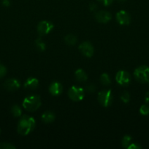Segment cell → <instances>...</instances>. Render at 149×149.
I'll return each mask as SVG.
<instances>
[{"instance_id": "6da1fadb", "label": "cell", "mask_w": 149, "mask_h": 149, "mask_svg": "<svg viewBox=\"0 0 149 149\" xmlns=\"http://www.w3.org/2000/svg\"><path fill=\"white\" fill-rule=\"evenodd\" d=\"M36 125L34 119L30 116L23 115L18 124L17 130L20 135H27L34 130Z\"/></svg>"}, {"instance_id": "7a4b0ae2", "label": "cell", "mask_w": 149, "mask_h": 149, "mask_svg": "<svg viewBox=\"0 0 149 149\" xmlns=\"http://www.w3.org/2000/svg\"><path fill=\"white\" fill-rule=\"evenodd\" d=\"M41 106L40 96L37 95H31L24 98L23 102V106L26 111L29 112H34L37 110Z\"/></svg>"}, {"instance_id": "3957f363", "label": "cell", "mask_w": 149, "mask_h": 149, "mask_svg": "<svg viewBox=\"0 0 149 149\" xmlns=\"http://www.w3.org/2000/svg\"><path fill=\"white\" fill-rule=\"evenodd\" d=\"M134 77L142 84L149 83V67L145 65L137 67L134 71Z\"/></svg>"}, {"instance_id": "277c9868", "label": "cell", "mask_w": 149, "mask_h": 149, "mask_svg": "<svg viewBox=\"0 0 149 149\" xmlns=\"http://www.w3.org/2000/svg\"><path fill=\"white\" fill-rule=\"evenodd\" d=\"M98 101L104 107L110 106L113 100V95L110 90H102L98 93Z\"/></svg>"}, {"instance_id": "5b68a950", "label": "cell", "mask_w": 149, "mask_h": 149, "mask_svg": "<svg viewBox=\"0 0 149 149\" xmlns=\"http://www.w3.org/2000/svg\"><path fill=\"white\" fill-rule=\"evenodd\" d=\"M68 95L69 97L73 101H80L83 100L85 96V90L82 87L72 86L69 90Z\"/></svg>"}, {"instance_id": "8992f818", "label": "cell", "mask_w": 149, "mask_h": 149, "mask_svg": "<svg viewBox=\"0 0 149 149\" xmlns=\"http://www.w3.org/2000/svg\"><path fill=\"white\" fill-rule=\"evenodd\" d=\"M115 79L118 84L122 86H128L131 82V76L127 71L121 70L118 71L115 76Z\"/></svg>"}, {"instance_id": "52a82bcc", "label": "cell", "mask_w": 149, "mask_h": 149, "mask_svg": "<svg viewBox=\"0 0 149 149\" xmlns=\"http://www.w3.org/2000/svg\"><path fill=\"white\" fill-rule=\"evenodd\" d=\"M53 29V24L48 20H42L37 25V32L39 36L48 34Z\"/></svg>"}, {"instance_id": "ba28073f", "label": "cell", "mask_w": 149, "mask_h": 149, "mask_svg": "<svg viewBox=\"0 0 149 149\" xmlns=\"http://www.w3.org/2000/svg\"><path fill=\"white\" fill-rule=\"evenodd\" d=\"M79 50L84 56L91 58L93 55L94 49L93 45L89 42H83L79 45Z\"/></svg>"}, {"instance_id": "9c48e42d", "label": "cell", "mask_w": 149, "mask_h": 149, "mask_svg": "<svg viewBox=\"0 0 149 149\" xmlns=\"http://www.w3.org/2000/svg\"><path fill=\"white\" fill-rule=\"evenodd\" d=\"M116 20L120 25L127 26L131 22V17L127 12L124 10H121L116 14Z\"/></svg>"}, {"instance_id": "30bf717a", "label": "cell", "mask_w": 149, "mask_h": 149, "mask_svg": "<svg viewBox=\"0 0 149 149\" xmlns=\"http://www.w3.org/2000/svg\"><path fill=\"white\" fill-rule=\"evenodd\" d=\"M4 89L8 91H15V90H18L20 87V81H18V79L14 78H12V79H8L7 80H6L4 81Z\"/></svg>"}, {"instance_id": "8fae6325", "label": "cell", "mask_w": 149, "mask_h": 149, "mask_svg": "<svg viewBox=\"0 0 149 149\" xmlns=\"http://www.w3.org/2000/svg\"><path fill=\"white\" fill-rule=\"evenodd\" d=\"M112 18V15L110 13L105 10H100L96 12L95 14V19L96 21L101 23H107Z\"/></svg>"}, {"instance_id": "7c38bea8", "label": "cell", "mask_w": 149, "mask_h": 149, "mask_svg": "<svg viewBox=\"0 0 149 149\" xmlns=\"http://www.w3.org/2000/svg\"><path fill=\"white\" fill-rule=\"evenodd\" d=\"M63 91V87L58 81H53L50 84L49 92L52 95L58 96L61 94Z\"/></svg>"}, {"instance_id": "4fadbf2b", "label": "cell", "mask_w": 149, "mask_h": 149, "mask_svg": "<svg viewBox=\"0 0 149 149\" xmlns=\"http://www.w3.org/2000/svg\"><path fill=\"white\" fill-rule=\"evenodd\" d=\"M38 85H39V81L37 79L34 77H29L25 81L23 87L26 90H35Z\"/></svg>"}, {"instance_id": "5bb4252c", "label": "cell", "mask_w": 149, "mask_h": 149, "mask_svg": "<svg viewBox=\"0 0 149 149\" xmlns=\"http://www.w3.org/2000/svg\"><path fill=\"white\" fill-rule=\"evenodd\" d=\"M55 113L51 111L44 112L42 115V120L45 123H51L55 120Z\"/></svg>"}, {"instance_id": "9a60e30c", "label": "cell", "mask_w": 149, "mask_h": 149, "mask_svg": "<svg viewBox=\"0 0 149 149\" xmlns=\"http://www.w3.org/2000/svg\"><path fill=\"white\" fill-rule=\"evenodd\" d=\"M74 75H75L76 79L78 81H80V82H84L88 79L87 74H86V73L83 69L76 70L75 73H74Z\"/></svg>"}, {"instance_id": "2e32d148", "label": "cell", "mask_w": 149, "mask_h": 149, "mask_svg": "<svg viewBox=\"0 0 149 149\" xmlns=\"http://www.w3.org/2000/svg\"><path fill=\"white\" fill-rule=\"evenodd\" d=\"M64 42L67 45L72 46L77 43V37L72 34H68L64 37Z\"/></svg>"}, {"instance_id": "e0dca14e", "label": "cell", "mask_w": 149, "mask_h": 149, "mask_svg": "<svg viewBox=\"0 0 149 149\" xmlns=\"http://www.w3.org/2000/svg\"><path fill=\"white\" fill-rule=\"evenodd\" d=\"M35 46H36L37 49L39 51H41V52H42V51L46 49V45L41 38H37L35 40Z\"/></svg>"}, {"instance_id": "ac0fdd59", "label": "cell", "mask_w": 149, "mask_h": 149, "mask_svg": "<svg viewBox=\"0 0 149 149\" xmlns=\"http://www.w3.org/2000/svg\"><path fill=\"white\" fill-rule=\"evenodd\" d=\"M11 113L15 117H20L22 114V110L20 107L18 105H14L11 108Z\"/></svg>"}, {"instance_id": "d6986e66", "label": "cell", "mask_w": 149, "mask_h": 149, "mask_svg": "<svg viewBox=\"0 0 149 149\" xmlns=\"http://www.w3.org/2000/svg\"><path fill=\"white\" fill-rule=\"evenodd\" d=\"M100 82L105 86H108L110 84V78L107 73H104L100 76Z\"/></svg>"}, {"instance_id": "ffe728a7", "label": "cell", "mask_w": 149, "mask_h": 149, "mask_svg": "<svg viewBox=\"0 0 149 149\" xmlns=\"http://www.w3.org/2000/svg\"><path fill=\"white\" fill-rule=\"evenodd\" d=\"M131 141H132V138H131V137L130 136V135H125V136H124L122 141H121V144H122V146L124 147V148H128L129 146L131 144Z\"/></svg>"}, {"instance_id": "44dd1931", "label": "cell", "mask_w": 149, "mask_h": 149, "mask_svg": "<svg viewBox=\"0 0 149 149\" xmlns=\"http://www.w3.org/2000/svg\"><path fill=\"white\" fill-rule=\"evenodd\" d=\"M121 100L124 103H128L130 100V95L127 91H124L121 95Z\"/></svg>"}, {"instance_id": "7402d4cb", "label": "cell", "mask_w": 149, "mask_h": 149, "mask_svg": "<svg viewBox=\"0 0 149 149\" xmlns=\"http://www.w3.org/2000/svg\"><path fill=\"white\" fill-rule=\"evenodd\" d=\"M140 113L143 116H147L149 114V106L143 105L140 109Z\"/></svg>"}, {"instance_id": "603a6c76", "label": "cell", "mask_w": 149, "mask_h": 149, "mask_svg": "<svg viewBox=\"0 0 149 149\" xmlns=\"http://www.w3.org/2000/svg\"><path fill=\"white\" fill-rule=\"evenodd\" d=\"M16 147L9 143H0V149H15Z\"/></svg>"}, {"instance_id": "cb8c5ba5", "label": "cell", "mask_w": 149, "mask_h": 149, "mask_svg": "<svg viewBox=\"0 0 149 149\" xmlns=\"http://www.w3.org/2000/svg\"><path fill=\"white\" fill-rule=\"evenodd\" d=\"M7 74V68L2 64H0V79L4 77Z\"/></svg>"}, {"instance_id": "d4e9b609", "label": "cell", "mask_w": 149, "mask_h": 149, "mask_svg": "<svg viewBox=\"0 0 149 149\" xmlns=\"http://www.w3.org/2000/svg\"><path fill=\"white\" fill-rule=\"evenodd\" d=\"M96 90L94 84H89L86 86V90L88 93H93Z\"/></svg>"}, {"instance_id": "484cf974", "label": "cell", "mask_w": 149, "mask_h": 149, "mask_svg": "<svg viewBox=\"0 0 149 149\" xmlns=\"http://www.w3.org/2000/svg\"><path fill=\"white\" fill-rule=\"evenodd\" d=\"M100 3H102L104 6H109L113 2L114 0H98Z\"/></svg>"}, {"instance_id": "4316f807", "label": "cell", "mask_w": 149, "mask_h": 149, "mask_svg": "<svg viewBox=\"0 0 149 149\" xmlns=\"http://www.w3.org/2000/svg\"><path fill=\"white\" fill-rule=\"evenodd\" d=\"M142 147L140 146H139L138 144L135 143H131L129 146H128V149H140Z\"/></svg>"}, {"instance_id": "83f0119b", "label": "cell", "mask_w": 149, "mask_h": 149, "mask_svg": "<svg viewBox=\"0 0 149 149\" xmlns=\"http://www.w3.org/2000/svg\"><path fill=\"white\" fill-rule=\"evenodd\" d=\"M97 7L98 6L95 3H91L89 4V9H90L91 11H95V10H96Z\"/></svg>"}, {"instance_id": "f1b7e54d", "label": "cell", "mask_w": 149, "mask_h": 149, "mask_svg": "<svg viewBox=\"0 0 149 149\" xmlns=\"http://www.w3.org/2000/svg\"><path fill=\"white\" fill-rule=\"evenodd\" d=\"M2 4L4 7H9L10 5V0H2Z\"/></svg>"}, {"instance_id": "f546056e", "label": "cell", "mask_w": 149, "mask_h": 149, "mask_svg": "<svg viewBox=\"0 0 149 149\" xmlns=\"http://www.w3.org/2000/svg\"><path fill=\"white\" fill-rule=\"evenodd\" d=\"M145 101L147 104H149V92H147L145 95Z\"/></svg>"}, {"instance_id": "4dcf8cb0", "label": "cell", "mask_w": 149, "mask_h": 149, "mask_svg": "<svg viewBox=\"0 0 149 149\" xmlns=\"http://www.w3.org/2000/svg\"><path fill=\"white\" fill-rule=\"evenodd\" d=\"M125 1H127V0H118V1H119V2H124Z\"/></svg>"}, {"instance_id": "1f68e13d", "label": "cell", "mask_w": 149, "mask_h": 149, "mask_svg": "<svg viewBox=\"0 0 149 149\" xmlns=\"http://www.w3.org/2000/svg\"><path fill=\"white\" fill-rule=\"evenodd\" d=\"M0 133H1V130H0Z\"/></svg>"}]
</instances>
